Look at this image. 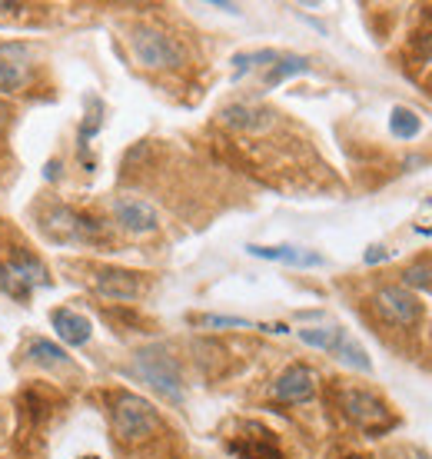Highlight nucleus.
<instances>
[{
    "label": "nucleus",
    "instance_id": "obj_1",
    "mask_svg": "<svg viewBox=\"0 0 432 459\" xmlns=\"http://www.w3.org/2000/svg\"><path fill=\"white\" fill-rule=\"evenodd\" d=\"M110 426H114L117 443L140 446L150 437H157L160 413L153 410V403H147L137 393H117L114 406H110Z\"/></svg>",
    "mask_w": 432,
    "mask_h": 459
},
{
    "label": "nucleus",
    "instance_id": "obj_2",
    "mask_svg": "<svg viewBox=\"0 0 432 459\" xmlns=\"http://www.w3.org/2000/svg\"><path fill=\"white\" fill-rule=\"evenodd\" d=\"M340 410L350 423H356L363 433H369V437H379V433H386V429L396 426L386 400H379V396L369 390H353V386H350V390H340Z\"/></svg>",
    "mask_w": 432,
    "mask_h": 459
},
{
    "label": "nucleus",
    "instance_id": "obj_3",
    "mask_svg": "<svg viewBox=\"0 0 432 459\" xmlns=\"http://www.w3.org/2000/svg\"><path fill=\"white\" fill-rule=\"evenodd\" d=\"M137 373L147 379L150 386L170 403H183V379L173 359L163 346H147L137 353Z\"/></svg>",
    "mask_w": 432,
    "mask_h": 459
},
{
    "label": "nucleus",
    "instance_id": "obj_4",
    "mask_svg": "<svg viewBox=\"0 0 432 459\" xmlns=\"http://www.w3.org/2000/svg\"><path fill=\"white\" fill-rule=\"evenodd\" d=\"M130 47H134V54L143 67H153V70H163V67H177L180 64V47L177 40L157 30V27H137L134 34H130Z\"/></svg>",
    "mask_w": 432,
    "mask_h": 459
},
{
    "label": "nucleus",
    "instance_id": "obj_5",
    "mask_svg": "<svg viewBox=\"0 0 432 459\" xmlns=\"http://www.w3.org/2000/svg\"><path fill=\"white\" fill-rule=\"evenodd\" d=\"M373 310L389 326H416L422 320V303L406 287H383L373 297Z\"/></svg>",
    "mask_w": 432,
    "mask_h": 459
},
{
    "label": "nucleus",
    "instance_id": "obj_6",
    "mask_svg": "<svg viewBox=\"0 0 432 459\" xmlns=\"http://www.w3.org/2000/svg\"><path fill=\"white\" fill-rule=\"evenodd\" d=\"M229 456L237 459H286L280 449V439L263 429L260 423H239V433H233L227 443Z\"/></svg>",
    "mask_w": 432,
    "mask_h": 459
},
{
    "label": "nucleus",
    "instance_id": "obj_7",
    "mask_svg": "<svg viewBox=\"0 0 432 459\" xmlns=\"http://www.w3.org/2000/svg\"><path fill=\"white\" fill-rule=\"evenodd\" d=\"M273 396L280 403H309L316 396V373L307 363H293L273 383Z\"/></svg>",
    "mask_w": 432,
    "mask_h": 459
},
{
    "label": "nucleus",
    "instance_id": "obj_8",
    "mask_svg": "<svg viewBox=\"0 0 432 459\" xmlns=\"http://www.w3.org/2000/svg\"><path fill=\"white\" fill-rule=\"evenodd\" d=\"M93 290L107 299H137L140 290H143V280L140 273H130V270H120V266H103L93 273Z\"/></svg>",
    "mask_w": 432,
    "mask_h": 459
},
{
    "label": "nucleus",
    "instance_id": "obj_9",
    "mask_svg": "<svg viewBox=\"0 0 432 459\" xmlns=\"http://www.w3.org/2000/svg\"><path fill=\"white\" fill-rule=\"evenodd\" d=\"M30 81V57L27 47L0 44V93H17Z\"/></svg>",
    "mask_w": 432,
    "mask_h": 459
},
{
    "label": "nucleus",
    "instance_id": "obj_10",
    "mask_svg": "<svg viewBox=\"0 0 432 459\" xmlns=\"http://www.w3.org/2000/svg\"><path fill=\"white\" fill-rule=\"evenodd\" d=\"M114 217L117 223L130 233H153L160 227L157 210L150 207L147 200H137V196H117L114 200Z\"/></svg>",
    "mask_w": 432,
    "mask_h": 459
},
{
    "label": "nucleus",
    "instance_id": "obj_11",
    "mask_svg": "<svg viewBox=\"0 0 432 459\" xmlns=\"http://www.w3.org/2000/svg\"><path fill=\"white\" fill-rule=\"evenodd\" d=\"M50 323H54V330H57V336L64 340L67 346H83V343H91V336H93V326L87 316H80V313L73 310H54L50 313Z\"/></svg>",
    "mask_w": 432,
    "mask_h": 459
},
{
    "label": "nucleus",
    "instance_id": "obj_12",
    "mask_svg": "<svg viewBox=\"0 0 432 459\" xmlns=\"http://www.w3.org/2000/svg\"><path fill=\"white\" fill-rule=\"evenodd\" d=\"M250 256H260V260H270V264H286V266H323V256L309 250H299V247H260V243H250L246 247Z\"/></svg>",
    "mask_w": 432,
    "mask_h": 459
},
{
    "label": "nucleus",
    "instance_id": "obj_13",
    "mask_svg": "<svg viewBox=\"0 0 432 459\" xmlns=\"http://www.w3.org/2000/svg\"><path fill=\"white\" fill-rule=\"evenodd\" d=\"M270 110H260V107H250V104H229L223 107V114L220 120L233 130H246V134H260L263 126H270Z\"/></svg>",
    "mask_w": 432,
    "mask_h": 459
},
{
    "label": "nucleus",
    "instance_id": "obj_14",
    "mask_svg": "<svg viewBox=\"0 0 432 459\" xmlns=\"http://www.w3.org/2000/svg\"><path fill=\"white\" fill-rule=\"evenodd\" d=\"M330 353L336 356L340 363H346V367L363 369V373H369V369H373V363H369V356H366V350H363V346H359V343H356V340H353V336H350V333H346V330H342L340 340L333 343Z\"/></svg>",
    "mask_w": 432,
    "mask_h": 459
},
{
    "label": "nucleus",
    "instance_id": "obj_15",
    "mask_svg": "<svg viewBox=\"0 0 432 459\" xmlns=\"http://www.w3.org/2000/svg\"><path fill=\"white\" fill-rule=\"evenodd\" d=\"M307 70H309L307 57H296V54H280V60L266 70L263 83H266V87H280L283 81H289V77H299V74H307Z\"/></svg>",
    "mask_w": 432,
    "mask_h": 459
},
{
    "label": "nucleus",
    "instance_id": "obj_16",
    "mask_svg": "<svg viewBox=\"0 0 432 459\" xmlns=\"http://www.w3.org/2000/svg\"><path fill=\"white\" fill-rule=\"evenodd\" d=\"M389 130L396 140H416L422 130V120L416 110L410 107H393V117H389Z\"/></svg>",
    "mask_w": 432,
    "mask_h": 459
},
{
    "label": "nucleus",
    "instance_id": "obj_17",
    "mask_svg": "<svg viewBox=\"0 0 432 459\" xmlns=\"http://www.w3.org/2000/svg\"><path fill=\"white\" fill-rule=\"evenodd\" d=\"M340 326H303V330H299V340H303V343L307 346H313V350H323V353H330L333 350V343H336V340H340Z\"/></svg>",
    "mask_w": 432,
    "mask_h": 459
},
{
    "label": "nucleus",
    "instance_id": "obj_18",
    "mask_svg": "<svg viewBox=\"0 0 432 459\" xmlns=\"http://www.w3.org/2000/svg\"><path fill=\"white\" fill-rule=\"evenodd\" d=\"M276 60H280V50H253V54H237L233 57V70H237V77H243L246 70L253 67H273Z\"/></svg>",
    "mask_w": 432,
    "mask_h": 459
},
{
    "label": "nucleus",
    "instance_id": "obj_19",
    "mask_svg": "<svg viewBox=\"0 0 432 459\" xmlns=\"http://www.w3.org/2000/svg\"><path fill=\"white\" fill-rule=\"evenodd\" d=\"M30 359H34V363H40V367H67V363H70L67 353H64L60 346L47 343V340H37V343H30Z\"/></svg>",
    "mask_w": 432,
    "mask_h": 459
},
{
    "label": "nucleus",
    "instance_id": "obj_20",
    "mask_svg": "<svg viewBox=\"0 0 432 459\" xmlns=\"http://www.w3.org/2000/svg\"><path fill=\"white\" fill-rule=\"evenodd\" d=\"M196 323L206 326V330H256V323L243 320V316H216V313L196 316Z\"/></svg>",
    "mask_w": 432,
    "mask_h": 459
},
{
    "label": "nucleus",
    "instance_id": "obj_21",
    "mask_svg": "<svg viewBox=\"0 0 432 459\" xmlns=\"http://www.w3.org/2000/svg\"><path fill=\"white\" fill-rule=\"evenodd\" d=\"M402 283H406V287H432V260L406 266V270H402Z\"/></svg>",
    "mask_w": 432,
    "mask_h": 459
},
{
    "label": "nucleus",
    "instance_id": "obj_22",
    "mask_svg": "<svg viewBox=\"0 0 432 459\" xmlns=\"http://www.w3.org/2000/svg\"><path fill=\"white\" fill-rule=\"evenodd\" d=\"M389 256H393V253L386 250V247H369V250L363 253V264H383V260H389Z\"/></svg>",
    "mask_w": 432,
    "mask_h": 459
},
{
    "label": "nucleus",
    "instance_id": "obj_23",
    "mask_svg": "<svg viewBox=\"0 0 432 459\" xmlns=\"http://www.w3.org/2000/svg\"><path fill=\"white\" fill-rule=\"evenodd\" d=\"M4 120H7V107L0 104V126H4Z\"/></svg>",
    "mask_w": 432,
    "mask_h": 459
},
{
    "label": "nucleus",
    "instance_id": "obj_24",
    "mask_svg": "<svg viewBox=\"0 0 432 459\" xmlns=\"http://www.w3.org/2000/svg\"><path fill=\"white\" fill-rule=\"evenodd\" d=\"M412 459H429L426 453H419V449H412Z\"/></svg>",
    "mask_w": 432,
    "mask_h": 459
},
{
    "label": "nucleus",
    "instance_id": "obj_25",
    "mask_svg": "<svg viewBox=\"0 0 432 459\" xmlns=\"http://www.w3.org/2000/svg\"><path fill=\"white\" fill-rule=\"evenodd\" d=\"M0 433H4V416H0Z\"/></svg>",
    "mask_w": 432,
    "mask_h": 459
},
{
    "label": "nucleus",
    "instance_id": "obj_26",
    "mask_svg": "<svg viewBox=\"0 0 432 459\" xmlns=\"http://www.w3.org/2000/svg\"><path fill=\"white\" fill-rule=\"evenodd\" d=\"M350 459H363V456H350Z\"/></svg>",
    "mask_w": 432,
    "mask_h": 459
},
{
    "label": "nucleus",
    "instance_id": "obj_27",
    "mask_svg": "<svg viewBox=\"0 0 432 459\" xmlns=\"http://www.w3.org/2000/svg\"><path fill=\"white\" fill-rule=\"evenodd\" d=\"M83 459H93V456H83Z\"/></svg>",
    "mask_w": 432,
    "mask_h": 459
}]
</instances>
